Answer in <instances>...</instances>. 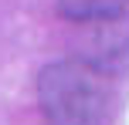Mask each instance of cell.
I'll return each instance as SVG.
<instances>
[{
    "mask_svg": "<svg viewBox=\"0 0 129 125\" xmlns=\"http://www.w3.org/2000/svg\"><path fill=\"white\" fill-rule=\"evenodd\" d=\"M38 105L48 125H109L112 85L85 61H54L38 74Z\"/></svg>",
    "mask_w": 129,
    "mask_h": 125,
    "instance_id": "obj_1",
    "label": "cell"
},
{
    "mask_svg": "<svg viewBox=\"0 0 129 125\" xmlns=\"http://www.w3.org/2000/svg\"><path fill=\"white\" fill-rule=\"evenodd\" d=\"M129 0H58V14L71 24H109L126 14Z\"/></svg>",
    "mask_w": 129,
    "mask_h": 125,
    "instance_id": "obj_2",
    "label": "cell"
}]
</instances>
